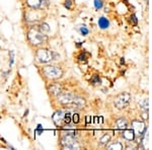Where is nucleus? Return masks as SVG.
<instances>
[{
	"label": "nucleus",
	"mask_w": 152,
	"mask_h": 150,
	"mask_svg": "<svg viewBox=\"0 0 152 150\" xmlns=\"http://www.w3.org/2000/svg\"><path fill=\"white\" fill-rule=\"evenodd\" d=\"M28 38L31 44L34 46H39L47 41V36H45V34L41 33V31H37L35 29H31L28 31Z\"/></svg>",
	"instance_id": "f257e3e1"
},
{
	"label": "nucleus",
	"mask_w": 152,
	"mask_h": 150,
	"mask_svg": "<svg viewBox=\"0 0 152 150\" xmlns=\"http://www.w3.org/2000/svg\"><path fill=\"white\" fill-rule=\"evenodd\" d=\"M56 57H57V55L53 51L47 50V49H40L37 51L36 54L37 60L40 63H49L53 61L54 59H56Z\"/></svg>",
	"instance_id": "f03ea898"
},
{
	"label": "nucleus",
	"mask_w": 152,
	"mask_h": 150,
	"mask_svg": "<svg viewBox=\"0 0 152 150\" xmlns=\"http://www.w3.org/2000/svg\"><path fill=\"white\" fill-rule=\"evenodd\" d=\"M61 146H62L63 149H71V150L80 148V145L76 141L75 137L71 134H67V133L61 139Z\"/></svg>",
	"instance_id": "7ed1b4c3"
},
{
	"label": "nucleus",
	"mask_w": 152,
	"mask_h": 150,
	"mask_svg": "<svg viewBox=\"0 0 152 150\" xmlns=\"http://www.w3.org/2000/svg\"><path fill=\"white\" fill-rule=\"evenodd\" d=\"M43 73L46 75V77L50 78V79H58V78L62 77L63 71L60 67L57 66H46L43 68Z\"/></svg>",
	"instance_id": "20e7f679"
},
{
	"label": "nucleus",
	"mask_w": 152,
	"mask_h": 150,
	"mask_svg": "<svg viewBox=\"0 0 152 150\" xmlns=\"http://www.w3.org/2000/svg\"><path fill=\"white\" fill-rule=\"evenodd\" d=\"M130 100H131V95H130V93L129 92H123L115 98V105H116V108H118L119 110H122L129 104Z\"/></svg>",
	"instance_id": "39448f33"
},
{
	"label": "nucleus",
	"mask_w": 152,
	"mask_h": 150,
	"mask_svg": "<svg viewBox=\"0 0 152 150\" xmlns=\"http://www.w3.org/2000/svg\"><path fill=\"white\" fill-rule=\"evenodd\" d=\"M75 95L71 92H61L58 95V102L63 105H67V107L72 108L73 100H74Z\"/></svg>",
	"instance_id": "423d86ee"
},
{
	"label": "nucleus",
	"mask_w": 152,
	"mask_h": 150,
	"mask_svg": "<svg viewBox=\"0 0 152 150\" xmlns=\"http://www.w3.org/2000/svg\"><path fill=\"white\" fill-rule=\"evenodd\" d=\"M132 128H133L134 132H136L137 134L141 135L143 136L144 133L146 132V126L143 122H140V121H134L132 123Z\"/></svg>",
	"instance_id": "0eeeda50"
},
{
	"label": "nucleus",
	"mask_w": 152,
	"mask_h": 150,
	"mask_svg": "<svg viewBox=\"0 0 152 150\" xmlns=\"http://www.w3.org/2000/svg\"><path fill=\"white\" fill-rule=\"evenodd\" d=\"M66 110H57L55 114L53 115V122L55 123L56 126H62L64 123H63V120H64V114H65Z\"/></svg>",
	"instance_id": "6e6552de"
},
{
	"label": "nucleus",
	"mask_w": 152,
	"mask_h": 150,
	"mask_svg": "<svg viewBox=\"0 0 152 150\" xmlns=\"http://www.w3.org/2000/svg\"><path fill=\"white\" fill-rule=\"evenodd\" d=\"M62 90H63V86L61 84H59V83H52L49 86V91H50V93L53 95H56V97H58L62 92Z\"/></svg>",
	"instance_id": "1a4fd4ad"
},
{
	"label": "nucleus",
	"mask_w": 152,
	"mask_h": 150,
	"mask_svg": "<svg viewBox=\"0 0 152 150\" xmlns=\"http://www.w3.org/2000/svg\"><path fill=\"white\" fill-rule=\"evenodd\" d=\"M99 26L102 29H107L110 26V20L104 16H102L99 19Z\"/></svg>",
	"instance_id": "9d476101"
},
{
	"label": "nucleus",
	"mask_w": 152,
	"mask_h": 150,
	"mask_svg": "<svg viewBox=\"0 0 152 150\" xmlns=\"http://www.w3.org/2000/svg\"><path fill=\"white\" fill-rule=\"evenodd\" d=\"M116 127L118 129L120 130H123V129H126L128 127V122L124 119V118H121V119H118L117 122H116Z\"/></svg>",
	"instance_id": "9b49d317"
},
{
	"label": "nucleus",
	"mask_w": 152,
	"mask_h": 150,
	"mask_svg": "<svg viewBox=\"0 0 152 150\" xmlns=\"http://www.w3.org/2000/svg\"><path fill=\"white\" fill-rule=\"evenodd\" d=\"M123 137L128 141H133L135 139V132L134 130H126L123 133Z\"/></svg>",
	"instance_id": "f8f14e48"
},
{
	"label": "nucleus",
	"mask_w": 152,
	"mask_h": 150,
	"mask_svg": "<svg viewBox=\"0 0 152 150\" xmlns=\"http://www.w3.org/2000/svg\"><path fill=\"white\" fill-rule=\"evenodd\" d=\"M42 0H26V4L31 8H39L41 7Z\"/></svg>",
	"instance_id": "ddd939ff"
},
{
	"label": "nucleus",
	"mask_w": 152,
	"mask_h": 150,
	"mask_svg": "<svg viewBox=\"0 0 152 150\" xmlns=\"http://www.w3.org/2000/svg\"><path fill=\"white\" fill-rule=\"evenodd\" d=\"M78 31L80 33V35L81 36H87L88 34H89V29H88L86 26H83V24H80V26H77V28H76Z\"/></svg>",
	"instance_id": "4468645a"
},
{
	"label": "nucleus",
	"mask_w": 152,
	"mask_h": 150,
	"mask_svg": "<svg viewBox=\"0 0 152 150\" xmlns=\"http://www.w3.org/2000/svg\"><path fill=\"white\" fill-rule=\"evenodd\" d=\"M107 149L110 150H115V149H118V150H121L123 149V144L121 142H115V143H112L111 145L107 146Z\"/></svg>",
	"instance_id": "2eb2a0df"
},
{
	"label": "nucleus",
	"mask_w": 152,
	"mask_h": 150,
	"mask_svg": "<svg viewBox=\"0 0 152 150\" xmlns=\"http://www.w3.org/2000/svg\"><path fill=\"white\" fill-rule=\"evenodd\" d=\"M40 31L43 34H48L49 31H50V26H49V24L46 23H42L40 26Z\"/></svg>",
	"instance_id": "dca6fc26"
},
{
	"label": "nucleus",
	"mask_w": 152,
	"mask_h": 150,
	"mask_svg": "<svg viewBox=\"0 0 152 150\" xmlns=\"http://www.w3.org/2000/svg\"><path fill=\"white\" fill-rule=\"evenodd\" d=\"M100 77L97 74H94V76H92L91 80H90V83H91L92 85H99L100 84Z\"/></svg>",
	"instance_id": "f3484780"
},
{
	"label": "nucleus",
	"mask_w": 152,
	"mask_h": 150,
	"mask_svg": "<svg viewBox=\"0 0 152 150\" xmlns=\"http://www.w3.org/2000/svg\"><path fill=\"white\" fill-rule=\"evenodd\" d=\"M70 122H71V114H70V112L66 110L65 114H64V120H63V123H64V125H68V124H70Z\"/></svg>",
	"instance_id": "a211bd4d"
},
{
	"label": "nucleus",
	"mask_w": 152,
	"mask_h": 150,
	"mask_svg": "<svg viewBox=\"0 0 152 150\" xmlns=\"http://www.w3.org/2000/svg\"><path fill=\"white\" fill-rule=\"evenodd\" d=\"M110 140H111V136H110V135H107V134H105V135H104V136H102V138L99 139V143L102 144V145L107 144Z\"/></svg>",
	"instance_id": "6ab92c4d"
},
{
	"label": "nucleus",
	"mask_w": 152,
	"mask_h": 150,
	"mask_svg": "<svg viewBox=\"0 0 152 150\" xmlns=\"http://www.w3.org/2000/svg\"><path fill=\"white\" fill-rule=\"evenodd\" d=\"M87 57H88V54L86 52H82L78 56V61H80V62H86Z\"/></svg>",
	"instance_id": "aec40b11"
},
{
	"label": "nucleus",
	"mask_w": 152,
	"mask_h": 150,
	"mask_svg": "<svg viewBox=\"0 0 152 150\" xmlns=\"http://www.w3.org/2000/svg\"><path fill=\"white\" fill-rule=\"evenodd\" d=\"M94 4L95 9L99 10V9L102 8V6H104V1H102V0H94Z\"/></svg>",
	"instance_id": "412c9836"
},
{
	"label": "nucleus",
	"mask_w": 152,
	"mask_h": 150,
	"mask_svg": "<svg viewBox=\"0 0 152 150\" xmlns=\"http://www.w3.org/2000/svg\"><path fill=\"white\" fill-rule=\"evenodd\" d=\"M72 4H73V0H66L65 1V7L67 9L72 8Z\"/></svg>",
	"instance_id": "4be33fe9"
},
{
	"label": "nucleus",
	"mask_w": 152,
	"mask_h": 150,
	"mask_svg": "<svg viewBox=\"0 0 152 150\" xmlns=\"http://www.w3.org/2000/svg\"><path fill=\"white\" fill-rule=\"evenodd\" d=\"M71 118H72L73 123H74V124H77V123L79 122V115L78 114H73L72 116H71Z\"/></svg>",
	"instance_id": "5701e85b"
},
{
	"label": "nucleus",
	"mask_w": 152,
	"mask_h": 150,
	"mask_svg": "<svg viewBox=\"0 0 152 150\" xmlns=\"http://www.w3.org/2000/svg\"><path fill=\"white\" fill-rule=\"evenodd\" d=\"M141 107L145 110H147V109H148V100H144L143 102L141 104Z\"/></svg>",
	"instance_id": "b1692460"
},
{
	"label": "nucleus",
	"mask_w": 152,
	"mask_h": 150,
	"mask_svg": "<svg viewBox=\"0 0 152 150\" xmlns=\"http://www.w3.org/2000/svg\"><path fill=\"white\" fill-rule=\"evenodd\" d=\"M9 55H10V62H9V66H12V64H13V62H14V53L11 52L9 53Z\"/></svg>",
	"instance_id": "393cba45"
},
{
	"label": "nucleus",
	"mask_w": 152,
	"mask_h": 150,
	"mask_svg": "<svg viewBox=\"0 0 152 150\" xmlns=\"http://www.w3.org/2000/svg\"><path fill=\"white\" fill-rule=\"evenodd\" d=\"M36 131L38 132V134H39V135H41L42 133H43L44 130H43V127H42V125H41V124H39V125H38V127H37V130H36Z\"/></svg>",
	"instance_id": "a878e982"
},
{
	"label": "nucleus",
	"mask_w": 152,
	"mask_h": 150,
	"mask_svg": "<svg viewBox=\"0 0 152 150\" xmlns=\"http://www.w3.org/2000/svg\"><path fill=\"white\" fill-rule=\"evenodd\" d=\"M131 20H133V24L134 26H137V23H138V20H137V18L135 14H133V15H131Z\"/></svg>",
	"instance_id": "bb28decb"
},
{
	"label": "nucleus",
	"mask_w": 152,
	"mask_h": 150,
	"mask_svg": "<svg viewBox=\"0 0 152 150\" xmlns=\"http://www.w3.org/2000/svg\"><path fill=\"white\" fill-rule=\"evenodd\" d=\"M90 122H91V120H90V117H86V124H89Z\"/></svg>",
	"instance_id": "cd10ccee"
},
{
	"label": "nucleus",
	"mask_w": 152,
	"mask_h": 150,
	"mask_svg": "<svg viewBox=\"0 0 152 150\" xmlns=\"http://www.w3.org/2000/svg\"><path fill=\"white\" fill-rule=\"evenodd\" d=\"M143 119H147V114L145 113V114H143Z\"/></svg>",
	"instance_id": "c85d7f7f"
}]
</instances>
